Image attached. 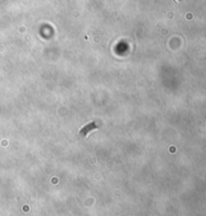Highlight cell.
Wrapping results in <instances>:
<instances>
[{
	"mask_svg": "<svg viewBox=\"0 0 206 216\" xmlns=\"http://www.w3.org/2000/svg\"><path fill=\"white\" fill-rule=\"evenodd\" d=\"M98 128H99V127L97 126V124H96L95 122H93V123H90V124H88V125H86L85 127H84V128L79 131V135H81V137H85V136L88 135L91 131L95 130V129H98Z\"/></svg>",
	"mask_w": 206,
	"mask_h": 216,
	"instance_id": "1",
	"label": "cell"
}]
</instances>
